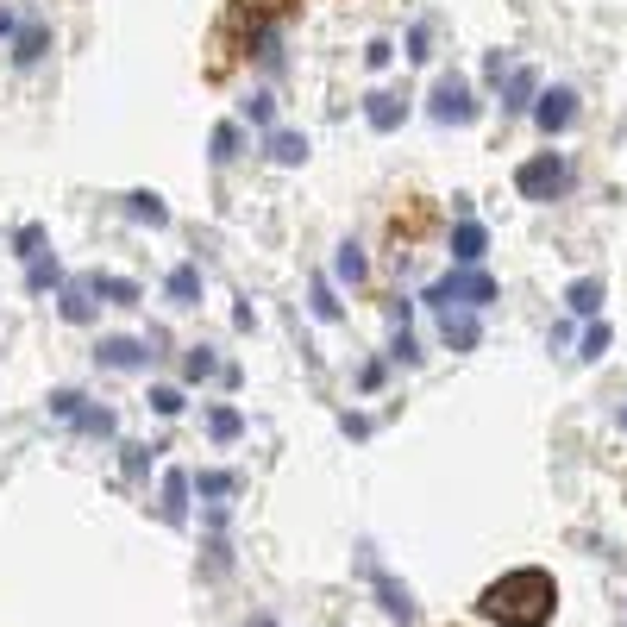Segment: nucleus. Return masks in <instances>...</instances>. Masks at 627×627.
<instances>
[{
	"label": "nucleus",
	"instance_id": "obj_1",
	"mask_svg": "<svg viewBox=\"0 0 627 627\" xmlns=\"http://www.w3.org/2000/svg\"><path fill=\"white\" fill-rule=\"evenodd\" d=\"M477 615L490 627H546L559 615V584H552V571H540V565L502 571L496 584H483Z\"/></svg>",
	"mask_w": 627,
	"mask_h": 627
},
{
	"label": "nucleus",
	"instance_id": "obj_2",
	"mask_svg": "<svg viewBox=\"0 0 627 627\" xmlns=\"http://www.w3.org/2000/svg\"><path fill=\"white\" fill-rule=\"evenodd\" d=\"M427 308L433 314H446V308H464V314H483L496 301V276L490 270H446L439 283H427Z\"/></svg>",
	"mask_w": 627,
	"mask_h": 627
},
{
	"label": "nucleus",
	"instance_id": "obj_3",
	"mask_svg": "<svg viewBox=\"0 0 627 627\" xmlns=\"http://www.w3.org/2000/svg\"><path fill=\"white\" fill-rule=\"evenodd\" d=\"M515 189H521V201H559V195L571 189V157H565V151L527 157V164L515 170Z\"/></svg>",
	"mask_w": 627,
	"mask_h": 627
},
{
	"label": "nucleus",
	"instance_id": "obj_4",
	"mask_svg": "<svg viewBox=\"0 0 627 627\" xmlns=\"http://www.w3.org/2000/svg\"><path fill=\"white\" fill-rule=\"evenodd\" d=\"M427 113H433L439 126H471L483 107H477V95H471V82H464V76H439V82H433Z\"/></svg>",
	"mask_w": 627,
	"mask_h": 627
},
{
	"label": "nucleus",
	"instance_id": "obj_5",
	"mask_svg": "<svg viewBox=\"0 0 627 627\" xmlns=\"http://www.w3.org/2000/svg\"><path fill=\"white\" fill-rule=\"evenodd\" d=\"M289 7H295V0H226V26L258 38V32L270 26V19H283Z\"/></svg>",
	"mask_w": 627,
	"mask_h": 627
},
{
	"label": "nucleus",
	"instance_id": "obj_6",
	"mask_svg": "<svg viewBox=\"0 0 627 627\" xmlns=\"http://www.w3.org/2000/svg\"><path fill=\"white\" fill-rule=\"evenodd\" d=\"M533 120H540V132H571L577 126V88H546L540 101H533Z\"/></svg>",
	"mask_w": 627,
	"mask_h": 627
},
{
	"label": "nucleus",
	"instance_id": "obj_7",
	"mask_svg": "<svg viewBox=\"0 0 627 627\" xmlns=\"http://www.w3.org/2000/svg\"><path fill=\"white\" fill-rule=\"evenodd\" d=\"M483 251H490V226H477L471 214H464V220L452 226V264H458V270H477Z\"/></svg>",
	"mask_w": 627,
	"mask_h": 627
},
{
	"label": "nucleus",
	"instance_id": "obj_8",
	"mask_svg": "<svg viewBox=\"0 0 627 627\" xmlns=\"http://www.w3.org/2000/svg\"><path fill=\"white\" fill-rule=\"evenodd\" d=\"M107 370H145L157 352H151V345H138V339H101V352H95Z\"/></svg>",
	"mask_w": 627,
	"mask_h": 627
},
{
	"label": "nucleus",
	"instance_id": "obj_9",
	"mask_svg": "<svg viewBox=\"0 0 627 627\" xmlns=\"http://www.w3.org/2000/svg\"><path fill=\"white\" fill-rule=\"evenodd\" d=\"M439 339H446L452 352H471V345L483 339V327H477V314H464V308H446V314H439Z\"/></svg>",
	"mask_w": 627,
	"mask_h": 627
},
{
	"label": "nucleus",
	"instance_id": "obj_10",
	"mask_svg": "<svg viewBox=\"0 0 627 627\" xmlns=\"http://www.w3.org/2000/svg\"><path fill=\"white\" fill-rule=\"evenodd\" d=\"M370 584H377V596H383V615H389V621H402V627L414 621V596H408V590H402L389 571H370Z\"/></svg>",
	"mask_w": 627,
	"mask_h": 627
},
{
	"label": "nucleus",
	"instance_id": "obj_11",
	"mask_svg": "<svg viewBox=\"0 0 627 627\" xmlns=\"http://www.w3.org/2000/svg\"><path fill=\"white\" fill-rule=\"evenodd\" d=\"M540 101V76L533 69H508V88H502V113H527Z\"/></svg>",
	"mask_w": 627,
	"mask_h": 627
},
{
	"label": "nucleus",
	"instance_id": "obj_12",
	"mask_svg": "<svg viewBox=\"0 0 627 627\" xmlns=\"http://www.w3.org/2000/svg\"><path fill=\"white\" fill-rule=\"evenodd\" d=\"M44 51H51V26H44V19H26L19 38H13V63H38Z\"/></svg>",
	"mask_w": 627,
	"mask_h": 627
},
{
	"label": "nucleus",
	"instance_id": "obj_13",
	"mask_svg": "<svg viewBox=\"0 0 627 627\" xmlns=\"http://www.w3.org/2000/svg\"><path fill=\"white\" fill-rule=\"evenodd\" d=\"M364 120L377 126V132H396V126L408 120V101H402V95H370V101H364Z\"/></svg>",
	"mask_w": 627,
	"mask_h": 627
},
{
	"label": "nucleus",
	"instance_id": "obj_14",
	"mask_svg": "<svg viewBox=\"0 0 627 627\" xmlns=\"http://www.w3.org/2000/svg\"><path fill=\"white\" fill-rule=\"evenodd\" d=\"M565 301H571V314H602V301H609V289H602V276H577V283L565 289Z\"/></svg>",
	"mask_w": 627,
	"mask_h": 627
},
{
	"label": "nucleus",
	"instance_id": "obj_15",
	"mask_svg": "<svg viewBox=\"0 0 627 627\" xmlns=\"http://www.w3.org/2000/svg\"><path fill=\"white\" fill-rule=\"evenodd\" d=\"M82 283L95 289V295H107V301H120V308H132V301L145 295V289L132 283V276H101V270H95V276H82Z\"/></svg>",
	"mask_w": 627,
	"mask_h": 627
},
{
	"label": "nucleus",
	"instance_id": "obj_16",
	"mask_svg": "<svg viewBox=\"0 0 627 627\" xmlns=\"http://www.w3.org/2000/svg\"><path fill=\"white\" fill-rule=\"evenodd\" d=\"M170 301H176V308H195V301H201V270L195 264H176L170 270Z\"/></svg>",
	"mask_w": 627,
	"mask_h": 627
},
{
	"label": "nucleus",
	"instance_id": "obj_17",
	"mask_svg": "<svg viewBox=\"0 0 627 627\" xmlns=\"http://www.w3.org/2000/svg\"><path fill=\"white\" fill-rule=\"evenodd\" d=\"M264 151L276 157V164H301V157H308V138H301V132H283V126H276V132L264 138Z\"/></svg>",
	"mask_w": 627,
	"mask_h": 627
},
{
	"label": "nucleus",
	"instance_id": "obj_18",
	"mask_svg": "<svg viewBox=\"0 0 627 627\" xmlns=\"http://www.w3.org/2000/svg\"><path fill=\"white\" fill-rule=\"evenodd\" d=\"M63 320H76V327H82V320H95V289H88V283L63 289Z\"/></svg>",
	"mask_w": 627,
	"mask_h": 627
},
{
	"label": "nucleus",
	"instance_id": "obj_19",
	"mask_svg": "<svg viewBox=\"0 0 627 627\" xmlns=\"http://www.w3.org/2000/svg\"><path fill=\"white\" fill-rule=\"evenodd\" d=\"M82 433H95V439H107L113 433V408H88V402H76V414H69Z\"/></svg>",
	"mask_w": 627,
	"mask_h": 627
},
{
	"label": "nucleus",
	"instance_id": "obj_20",
	"mask_svg": "<svg viewBox=\"0 0 627 627\" xmlns=\"http://www.w3.org/2000/svg\"><path fill=\"white\" fill-rule=\"evenodd\" d=\"M126 207H132V220H145V226H170V207L157 195H126Z\"/></svg>",
	"mask_w": 627,
	"mask_h": 627
},
{
	"label": "nucleus",
	"instance_id": "obj_21",
	"mask_svg": "<svg viewBox=\"0 0 627 627\" xmlns=\"http://www.w3.org/2000/svg\"><path fill=\"white\" fill-rule=\"evenodd\" d=\"M182 502H189V477L170 471L164 477V521H182Z\"/></svg>",
	"mask_w": 627,
	"mask_h": 627
},
{
	"label": "nucleus",
	"instance_id": "obj_22",
	"mask_svg": "<svg viewBox=\"0 0 627 627\" xmlns=\"http://www.w3.org/2000/svg\"><path fill=\"white\" fill-rule=\"evenodd\" d=\"M207 433H214V439H239V433H245L239 408H214V414H207Z\"/></svg>",
	"mask_w": 627,
	"mask_h": 627
},
{
	"label": "nucleus",
	"instance_id": "obj_23",
	"mask_svg": "<svg viewBox=\"0 0 627 627\" xmlns=\"http://www.w3.org/2000/svg\"><path fill=\"white\" fill-rule=\"evenodd\" d=\"M195 490H201V496H232V490H239V477H232V471H201Z\"/></svg>",
	"mask_w": 627,
	"mask_h": 627
},
{
	"label": "nucleus",
	"instance_id": "obj_24",
	"mask_svg": "<svg viewBox=\"0 0 627 627\" xmlns=\"http://www.w3.org/2000/svg\"><path fill=\"white\" fill-rule=\"evenodd\" d=\"M182 377L189 383H201V377H214V352H207V345H195L189 358H182Z\"/></svg>",
	"mask_w": 627,
	"mask_h": 627
},
{
	"label": "nucleus",
	"instance_id": "obj_25",
	"mask_svg": "<svg viewBox=\"0 0 627 627\" xmlns=\"http://www.w3.org/2000/svg\"><path fill=\"white\" fill-rule=\"evenodd\" d=\"M364 270H370L364 251L358 245H339V276H345V283H364Z\"/></svg>",
	"mask_w": 627,
	"mask_h": 627
},
{
	"label": "nucleus",
	"instance_id": "obj_26",
	"mask_svg": "<svg viewBox=\"0 0 627 627\" xmlns=\"http://www.w3.org/2000/svg\"><path fill=\"white\" fill-rule=\"evenodd\" d=\"M239 157V126H214V164H232Z\"/></svg>",
	"mask_w": 627,
	"mask_h": 627
},
{
	"label": "nucleus",
	"instance_id": "obj_27",
	"mask_svg": "<svg viewBox=\"0 0 627 627\" xmlns=\"http://www.w3.org/2000/svg\"><path fill=\"white\" fill-rule=\"evenodd\" d=\"M609 345H615V333H609V320H602V327H590V333H584V358L596 364L602 352H609Z\"/></svg>",
	"mask_w": 627,
	"mask_h": 627
},
{
	"label": "nucleus",
	"instance_id": "obj_28",
	"mask_svg": "<svg viewBox=\"0 0 627 627\" xmlns=\"http://www.w3.org/2000/svg\"><path fill=\"white\" fill-rule=\"evenodd\" d=\"M151 408H157V414H182V389L157 383V389H151Z\"/></svg>",
	"mask_w": 627,
	"mask_h": 627
},
{
	"label": "nucleus",
	"instance_id": "obj_29",
	"mask_svg": "<svg viewBox=\"0 0 627 627\" xmlns=\"http://www.w3.org/2000/svg\"><path fill=\"white\" fill-rule=\"evenodd\" d=\"M245 120H258V126H270V120H276V107H270V95H251V101H245Z\"/></svg>",
	"mask_w": 627,
	"mask_h": 627
},
{
	"label": "nucleus",
	"instance_id": "obj_30",
	"mask_svg": "<svg viewBox=\"0 0 627 627\" xmlns=\"http://www.w3.org/2000/svg\"><path fill=\"white\" fill-rule=\"evenodd\" d=\"M44 283H57V258H44V251H38V258H32V289H44Z\"/></svg>",
	"mask_w": 627,
	"mask_h": 627
},
{
	"label": "nucleus",
	"instance_id": "obj_31",
	"mask_svg": "<svg viewBox=\"0 0 627 627\" xmlns=\"http://www.w3.org/2000/svg\"><path fill=\"white\" fill-rule=\"evenodd\" d=\"M389 57H396V44H389V38H377V44H370V51H364V63H370V69H383Z\"/></svg>",
	"mask_w": 627,
	"mask_h": 627
},
{
	"label": "nucleus",
	"instance_id": "obj_32",
	"mask_svg": "<svg viewBox=\"0 0 627 627\" xmlns=\"http://www.w3.org/2000/svg\"><path fill=\"white\" fill-rule=\"evenodd\" d=\"M314 314H320V320H339V301H333V289H314Z\"/></svg>",
	"mask_w": 627,
	"mask_h": 627
},
{
	"label": "nucleus",
	"instance_id": "obj_33",
	"mask_svg": "<svg viewBox=\"0 0 627 627\" xmlns=\"http://www.w3.org/2000/svg\"><path fill=\"white\" fill-rule=\"evenodd\" d=\"M38 245H44V232H38V226L19 232V258H38Z\"/></svg>",
	"mask_w": 627,
	"mask_h": 627
},
{
	"label": "nucleus",
	"instance_id": "obj_34",
	"mask_svg": "<svg viewBox=\"0 0 627 627\" xmlns=\"http://www.w3.org/2000/svg\"><path fill=\"white\" fill-rule=\"evenodd\" d=\"M396 364H421V352H414V339H408V327H402V339H396Z\"/></svg>",
	"mask_w": 627,
	"mask_h": 627
},
{
	"label": "nucleus",
	"instance_id": "obj_35",
	"mask_svg": "<svg viewBox=\"0 0 627 627\" xmlns=\"http://www.w3.org/2000/svg\"><path fill=\"white\" fill-rule=\"evenodd\" d=\"M13 26H19V13H13V7H0V44L13 38Z\"/></svg>",
	"mask_w": 627,
	"mask_h": 627
},
{
	"label": "nucleus",
	"instance_id": "obj_36",
	"mask_svg": "<svg viewBox=\"0 0 627 627\" xmlns=\"http://www.w3.org/2000/svg\"><path fill=\"white\" fill-rule=\"evenodd\" d=\"M621 427H627V402H621Z\"/></svg>",
	"mask_w": 627,
	"mask_h": 627
}]
</instances>
